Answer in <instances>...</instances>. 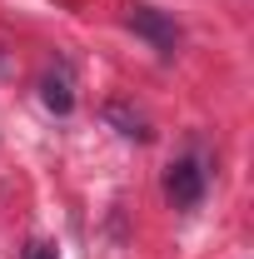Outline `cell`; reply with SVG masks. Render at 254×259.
Segmentation results:
<instances>
[{"instance_id": "1", "label": "cell", "mask_w": 254, "mask_h": 259, "mask_svg": "<svg viewBox=\"0 0 254 259\" xmlns=\"http://www.w3.org/2000/svg\"><path fill=\"white\" fill-rule=\"evenodd\" d=\"M209 190V169L199 155H180V160L164 169V199L175 204V209H194L199 199Z\"/></svg>"}, {"instance_id": "4", "label": "cell", "mask_w": 254, "mask_h": 259, "mask_svg": "<svg viewBox=\"0 0 254 259\" xmlns=\"http://www.w3.org/2000/svg\"><path fill=\"white\" fill-rule=\"evenodd\" d=\"M105 120H110V125H120L125 140H145V120H140V115H130L125 105H110V110H105Z\"/></svg>"}, {"instance_id": "2", "label": "cell", "mask_w": 254, "mask_h": 259, "mask_svg": "<svg viewBox=\"0 0 254 259\" xmlns=\"http://www.w3.org/2000/svg\"><path fill=\"white\" fill-rule=\"evenodd\" d=\"M125 25H130L135 35H145L159 55H175V50H180V25H175L164 10H155V5H130Z\"/></svg>"}, {"instance_id": "5", "label": "cell", "mask_w": 254, "mask_h": 259, "mask_svg": "<svg viewBox=\"0 0 254 259\" xmlns=\"http://www.w3.org/2000/svg\"><path fill=\"white\" fill-rule=\"evenodd\" d=\"M20 259H60V254H55V244H45V239H30Z\"/></svg>"}, {"instance_id": "3", "label": "cell", "mask_w": 254, "mask_h": 259, "mask_svg": "<svg viewBox=\"0 0 254 259\" xmlns=\"http://www.w3.org/2000/svg\"><path fill=\"white\" fill-rule=\"evenodd\" d=\"M40 100H45L55 115H70V105H75V80H70V65L45 70V80H40Z\"/></svg>"}]
</instances>
